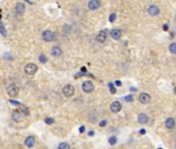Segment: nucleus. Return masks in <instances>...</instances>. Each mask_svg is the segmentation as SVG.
Wrapping results in <instances>:
<instances>
[{
    "mask_svg": "<svg viewBox=\"0 0 176 149\" xmlns=\"http://www.w3.org/2000/svg\"><path fill=\"white\" fill-rule=\"evenodd\" d=\"M42 37H43V40L46 43H52V42H55V40H56V34H55V32L51 31V30H45L42 33Z\"/></svg>",
    "mask_w": 176,
    "mask_h": 149,
    "instance_id": "obj_1",
    "label": "nucleus"
},
{
    "mask_svg": "<svg viewBox=\"0 0 176 149\" xmlns=\"http://www.w3.org/2000/svg\"><path fill=\"white\" fill-rule=\"evenodd\" d=\"M26 11V5L24 4L23 2H17L15 4V9H14V12L16 14V16H23L24 13Z\"/></svg>",
    "mask_w": 176,
    "mask_h": 149,
    "instance_id": "obj_2",
    "label": "nucleus"
},
{
    "mask_svg": "<svg viewBox=\"0 0 176 149\" xmlns=\"http://www.w3.org/2000/svg\"><path fill=\"white\" fill-rule=\"evenodd\" d=\"M37 65L36 64H34V63H27L25 65V69H24V71H25V73L27 74H29V76H33V74H36L37 72Z\"/></svg>",
    "mask_w": 176,
    "mask_h": 149,
    "instance_id": "obj_3",
    "label": "nucleus"
},
{
    "mask_svg": "<svg viewBox=\"0 0 176 149\" xmlns=\"http://www.w3.org/2000/svg\"><path fill=\"white\" fill-rule=\"evenodd\" d=\"M62 93L66 98H71L75 93V87L73 85H71V84H67V85H66V86L63 87Z\"/></svg>",
    "mask_w": 176,
    "mask_h": 149,
    "instance_id": "obj_4",
    "label": "nucleus"
},
{
    "mask_svg": "<svg viewBox=\"0 0 176 149\" xmlns=\"http://www.w3.org/2000/svg\"><path fill=\"white\" fill-rule=\"evenodd\" d=\"M6 92L11 98H16L19 94V88H18L15 84H11L9 86H7L6 88Z\"/></svg>",
    "mask_w": 176,
    "mask_h": 149,
    "instance_id": "obj_5",
    "label": "nucleus"
},
{
    "mask_svg": "<svg viewBox=\"0 0 176 149\" xmlns=\"http://www.w3.org/2000/svg\"><path fill=\"white\" fill-rule=\"evenodd\" d=\"M82 90L85 93H91L94 90V85L91 81H84L82 83Z\"/></svg>",
    "mask_w": 176,
    "mask_h": 149,
    "instance_id": "obj_6",
    "label": "nucleus"
},
{
    "mask_svg": "<svg viewBox=\"0 0 176 149\" xmlns=\"http://www.w3.org/2000/svg\"><path fill=\"white\" fill-rule=\"evenodd\" d=\"M62 54H63L62 49H61L59 46L52 47V49H51V56H53L54 58H60L61 56H62Z\"/></svg>",
    "mask_w": 176,
    "mask_h": 149,
    "instance_id": "obj_7",
    "label": "nucleus"
},
{
    "mask_svg": "<svg viewBox=\"0 0 176 149\" xmlns=\"http://www.w3.org/2000/svg\"><path fill=\"white\" fill-rule=\"evenodd\" d=\"M99 7H101V1L99 0H89L88 9L90 11H97Z\"/></svg>",
    "mask_w": 176,
    "mask_h": 149,
    "instance_id": "obj_8",
    "label": "nucleus"
},
{
    "mask_svg": "<svg viewBox=\"0 0 176 149\" xmlns=\"http://www.w3.org/2000/svg\"><path fill=\"white\" fill-rule=\"evenodd\" d=\"M23 116L24 115L21 113V111H18V110H16V111L13 112V114H11V119L15 121V122H22L23 121Z\"/></svg>",
    "mask_w": 176,
    "mask_h": 149,
    "instance_id": "obj_9",
    "label": "nucleus"
},
{
    "mask_svg": "<svg viewBox=\"0 0 176 149\" xmlns=\"http://www.w3.org/2000/svg\"><path fill=\"white\" fill-rule=\"evenodd\" d=\"M150 95L146 93V92H142L141 94L139 95V102L143 105H146V104H149L150 103Z\"/></svg>",
    "mask_w": 176,
    "mask_h": 149,
    "instance_id": "obj_10",
    "label": "nucleus"
},
{
    "mask_svg": "<svg viewBox=\"0 0 176 149\" xmlns=\"http://www.w3.org/2000/svg\"><path fill=\"white\" fill-rule=\"evenodd\" d=\"M95 40L99 44L105 43L106 40H107V33H106L105 30H102V31H99V33H97V36H95Z\"/></svg>",
    "mask_w": 176,
    "mask_h": 149,
    "instance_id": "obj_11",
    "label": "nucleus"
},
{
    "mask_svg": "<svg viewBox=\"0 0 176 149\" xmlns=\"http://www.w3.org/2000/svg\"><path fill=\"white\" fill-rule=\"evenodd\" d=\"M121 104H120V102H118V100H115V102H113V103L111 104L110 106V110L113 113H118V112L121 111Z\"/></svg>",
    "mask_w": 176,
    "mask_h": 149,
    "instance_id": "obj_12",
    "label": "nucleus"
},
{
    "mask_svg": "<svg viewBox=\"0 0 176 149\" xmlns=\"http://www.w3.org/2000/svg\"><path fill=\"white\" fill-rule=\"evenodd\" d=\"M148 14H149V16H151V17H156V16H159V9L157 7L156 5H150L149 7H148L147 9Z\"/></svg>",
    "mask_w": 176,
    "mask_h": 149,
    "instance_id": "obj_13",
    "label": "nucleus"
},
{
    "mask_svg": "<svg viewBox=\"0 0 176 149\" xmlns=\"http://www.w3.org/2000/svg\"><path fill=\"white\" fill-rule=\"evenodd\" d=\"M110 35L113 40H120V37H121L122 32L120 29H112V30L110 31Z\"/></svg>",
    "mask_w": 176,
    "mask_h": 149,
    "instance_id": "obj_14",
    "label": "nucleus"
},
{
    "mask_svg": "<svg viewBox=\"0 0 176 149\" xmlns=\"http://www.w3.org/2000/svg\"><path fill=\"white\" fill-rule=\"evenodd\" d=\"M165 126L167 127L168 129H173L174 127L176 126V122H175V119L173 117H169L166 119L165 121Z\"/></svg>",
    "mask_w": 176,
    "mask_h": 149,
    "instance_id": "obj_15",
    "label": "nucleus"
},
{
    "mask_svg": "<svg viewBox=\"0 0 176 149\" xmlns=\"http://www.w3.org/2000/svg\"><path fill=\"white\" fill-rule=\"evenodd\" d=\"M138 122H139L140 124H147L148 121H149V118H148V116L145 113H140L139 115H138Z\"/></svg>",
    "mask_w": 176,
    "mask_h": 149,
    "instance_id": "obj_16",
    "label": "nucleus"
},
{
    "mask_svg": "<svg viewBox=\"0 0 176 149\" xmlns=\"http://www.w3.org/2000/svg\"><path fill=\"white\" fill-rule=\"evenodd\" d=\"M25 145L26 147H28V148H32V147L35 145V138L33 136H28V137L25 139Z\"/></svg>",
    "mask_w": 176,
    "mask_h": 149,
    "instance_id": "obj_17",
    "label": "nucleus"
},
{
    "mask_svg": "<svg viewBox=\"0 0 176 149\" xmlns=\"http://www.w3.org/2000/svg\"><path fill=\"white\" fill-rule=\"evenodd\" d=\"M0 33H1L4 37L7 36V31H6L5 27H4V24H3L2 22H0Z\"/></svg>",
    "mask_w": 176,
    "mask_h": 149,
    "instance_id": "obj_18",
    "label": "nucleus"
},
{
    "mask_svg": "<svg viewBox=\"0 0 176 149\" xmlns=\"http://www.w3.org/2000/svg\"><path fill=\"white\" fill-rule=\"evenodd\" d=\"M38 60H40V63H43V64H45V63L48 62V58H47V56L44 54H40V56H38Z\"/></svg>",
    "mask_w": 176,
    "mask_h": 149,
    "instance_id": "obj_19",
    "label": "nucleus"
},
{
    "mask_svg": "<svg viewBox=\"0 0 176 149\" xmlns=\"http://www.w3.org/2000/svg\"><path fill=\"white\" fill-rule=\"evenodd\" d=\"M169 51H170L172 54L176 55V43L170 44V46H169Z\"/></svg>",
    "mask_w": 176,
    "mask_h": 149,
    "instance_id": "obj_20",
    "label": "nucleus"
},
{
    "mask_svg": "<svg viewBox=\"0 0 176 149\" xmlns=\"http://www.w3.org/2000/svg\"><path fill=\"white\" fill-rule=\"evenodd\" d=\"M58 149H71V146H69V144L62 142V143H60L58 145Z\"/></svg>",
    "mask_w": 176,
    "mask_h": 149,
    "instance_id": "obj_21",
    "label": "nucleus"
},
{
    "mask_svg": "<svg viewBox=\"0 0 176 149\" xmlns=\"http://www.w3.org/2000/svg\"><path fill=\"white\" fill-rule=\"evenodd\" d=\"M21 113H22L23 115H26V116H29L30 115V112H29V110L26 108V107H23L21 106V109H20Z\"/></svg>",
    "mask_w": 176,
    "mask_h": 149,
    "instance_id": "obj_22",
    "label": "nucleus"
},
{
    "mask_svg": "<svg viewBox=\"0 0 176 149\" xmlns=\"http://www.w3.org/2000/svg\"><path fill=\"white\" fill-rule=\"evenodd\" d=\"M117 143V138L115 136H112V137L109 138V144L110 145H115Z\"/></svg>",
    "mask_w": 176,
    "mask_h": 149,
    "instance_id": "obj_23",
    "label": "nucleus"
},
{
    "mask_svg": "<svg viewBox=\"0 0 176 149\" xmlns=\"http://www.w3.org/2000/svg\"><path fill=\"white\" fill-rule=\"evenodd\" d=\"M116 18H117V15L115 14V13L111 14L110 16H109V22H111V23H114V22H115V20H116Z\"/></svg>",
    "mask_w": 176,
    "mask_h": 149,
    "instance_id": "obj_24",
    "label": "nucleus"
},
{
    "mask_svg": "<svg viewBox=\"0 0 176 149\" xmlns=\"http://www.w3.org/2000/svg\"><path fill=\"white\" fill-rule=\"evenodd\" d=\"M108 87L110 88V92L112 93V94H115V93H116V89H115V87H114L113 83H109Z\"/></svg>",
    "mask_w": 176,
    "mask_h": 149,
    "instance_id": "obj_25",
    "label": "nucleus"
},
{
    "mask_svg": "<svg viewBox=\"0 0 176 149\" xmlns=\"http://www.w3.org/2000/svg\"><path fill=\"white\" fill-rule=\"evenodd\" d=\"M45 122L46 124H48V125H51V124H53L55 122V120L53 119V118H50V117H47L45 119Z\"/></svg>",
    "mask_w": 176,
    "mask_h": 149,
    "instance_id": "obj_26",
    "label": "nucleus"
},
{
    "mask_svg": "<svg viewBox=\"0 0 176 149\" xmlns=\"http://www.w3.org/2000/svg\"><path fill=\"white\" fill-rule=\"evenodd\" d=\"M124 100L125 102H128V103H132L134 100V98H133V95H126L124 98Z\"/></svg>",
    "mask_w": 176,
    "mask_h": 149,
    "instance_id": "obj_27",
    "label": "nucleus"
},
{
    "mask_svg": "<svg viewBox=\"0 0 176 149\" xmlns=\"http://www.w3.org/2000/svg\"><path fill=\"white\" fill-rule=\"evenodd\" d=\"M106 125H107V120H103L99 122V126L101 127H105Z\"/></svg>",
    "mask_w": 176,
    "mask_h": 149,
    "instance_id": "obj_28",
    "label": "nucleus"
},
{
    "mask_svg": "<svg viewBox=\"0 0 176 149\" xmlns=\"http://www.w3.org/2000/svg\"><path fill=\"white\" fill-rule=\"evenodd\" d=\"M9 103L13 104V105H15V106H20V107L22 106V105H21L19 102H15V100H9Z\"/></svg>",
    "mask_w": 176,
    "mask_h": 149,
    "instance_id": "obj_29",
    "label": "nucleus"
},
{
    "mask_svg": "<svg viewBox=\"0 0 176 149\" xmlns=\"http://www.w3.org/2000/svg\"><path fill=\"white\" fill-rule=\"evenodd\" d=\"M115 85H116V86H118V87H120L122 85V83H121V81H119V80H117V81H115Z\"/></svg>",
    "mask_w": 176,
    "mask_h": 149,
    "instance_id": "obj_30",
    "label": "nucleus"
},
{
    "mask_svg": "<svg viewBox=\"0 0 176 149\" xmlns=\"http://www.w3.org/2000/svg\"><path fill=\"white\" fill-rule=\"evenodd\" d=\"M79 132L81 133V134H83V133L85 132V126H84V125L81 126V127H80V129H79Z\"/></svg>",
    "mask_w": 176,
    "mask_h": 149,
    "instance_id": "obj_31",
    "label": "nucleus"
},
{
    "mask_svg": "<svg viewBox=\"0 0 176 149\" xmlns=\"http://www.w3.org/2000/svg\"><path fill=\"white\" fill-rule=\"evenodd\" d=\"M82 76H84V74H83V73H79V74H75V78H76V79H78V78L82 77Z\"/></svg>",
    "mask_w": 176,
    "mask_h": 149,
    "instance_id": "obj_32",
    "label": "nucleus"
},
{
    "mask_svg": "<svg viewBox=\"0 0 176 149\" xmlns=\"http://www.w3.org/2000/svg\"><path fill=\"white\" fill-rule=\"evenodd\" d=\"M88 136H89V137H93V136H94V132H93V131H90V132H88Z\"/></svg>",
    "mask_w": 176,
    "mask_h": 149,
    "instance_id": "obj_33",
    "label": "nucleus"
},
{
    "mask_svg": "<svg viewBox=\"0 0 176 149\" xmlns=\"http://www.w3.org/2000/svg\"><path fill=\"white\" fill-rule=\"evenodd\" d=\"M81 72H82V73H83V74H85V73H86V72H87V69H86L85 66H83L82 69H81Z\"/></svg>",
    "mask_w": 176,
    "mask_h": 149,
    "instance_id": "obj_34",
    "label": "nucleus"
},
{
    "mask_svg": "<svg viewBox=\"0 0 176 149\" xmlns=\"http://www.w3.org/2000/svg\"><path fill=\"white\" fill-rule=\"evenodd\" d=\"M145 133H146V131H145L144 129H140V134H141V135H144Z\"/></svg>",
    "mask_w": 176,
    "mask_h": 149,
    "instance_id": "obj_35",
    "label": "nucleus"
},
{
    "mask_svg": "<svg viewBox=\"0 0 176 149\" xmlns=\"http://www.w3.org/2000/svg\"><path fill=\"white\" fill-rule=\"evenodd\" d=\"M163 29H164L165 31H167V30H168V25H167V24H165V25L163 26Z\"/></svg>",
    "mask_w": 176,
    "mask_h": 149,
    "instance_id": "obj_36",
    "label": "nucleus"
},
{
    "mask_svg": "<svg viewBox=\"0 0 176 149\" xmlns=\"http://www.w3.org/2000/svg\"><path fill=\"white\" fill-rule=\"evenodd\" d=\"M174 91H175V94H176V87L174 88Z\"/></svg>",
    "mask_w": 176,
    "mask_h": 149,
    "instance_id": "obj_37",
    "label": "nucleus"
},
{
    "mask_svg": "<svg viewBox=\"0 0 176 149\" xmlns=\"http://www.w3.org/2000/svg\"><path fill=\"white\" fill-rule=\"evenodd\" d=\"M159 149H162V148H159Z\"/></svg>",
    "mask_w": 176,
    "mask_h": 149,
    "instance_id": "obj_38",
    "label": "nucleus"
},
{
    "mask_svg": "<svg viewBox=\"0 0 176 149\" xmlns=\"http://www.w3.org/2000/svg\"><path fill=\"white\" fill-rule=\"evenodd\" d=\"M175 146H176V144H175Z\"/></svg>",
    "mask_w": 176,
    "mask_h": 149,
    "instance_id": "obj_39",
    "label": "nucleus"
}]
</instances>
